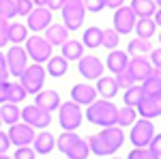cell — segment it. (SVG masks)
<instances>
[{"label":"cell","mask_w":161,"mask_h":159,"mask_svg":"<svg viewBox=\"0 0 161 159\" xmlns=\"http://www.w3.org/2000/svg\"><path fill=\"white\" fill-rule=\"evenodd\" d=\"M84 116L92 125L112 127V125H116V118H118V108L114 103H110V99H101V101H95V103L88 105Z\"/></svg>","instance_id":"6da1fadb"},{"label":"cell","mask_w":161,"mask_h":159,"mask_svg":"<svg viewBox=\"0 0 161 159\" xmlns=\"http://www.w3.org/2000/svg\"><path fill=\"white\" fill-rule=\"evenodd\" d=\"M45 67L43 65H39V62H32V65H28L26 67V71L19 75V82L22 86L26 88V93L28 95H37L43 90V84H45Z\"/></svg>","instance_id":"7a4b0ae2"},{"label":"cell","mask_w":161,"mask_h":159,"mask_svg":"<svg viewBox=\"0 0 161 159\" xmlns=\"http://www.w3.org/2000/svg\"><path fill=\"white\" fill-rule=\"evenodd\" d=\"M82 118H84V112L80 108V103H75V101L60 103V108H58V122H60V127L64 131H75L82 125Z\"/></svg>","instance_id":"3957f363"},{"label":"cell","mask_w":161,"mask_h":159,"mask_svg":"<svg viewBox=\"0 0 161 159\" xmlns=\"http://www.w3.org/2000/svg\"><path fill=\"white\" fill-rule=\"evenodd\" d=\"M155 138V125L148 118H142L136 121L131 125V131H129V140L136 148H148L150 140Z\"/></svg>","instance_id":"277c9868"},{"label":"cell","mask_w":161,"mask_h":159,"mask_svg":"<svg viewBox=\"0 0 161 159\" xmlns=\"http://www.w3.org/2000/svg\"><path fill=\"white\" fill-rule=\"evenodd\" d=\"M26 52H28V56L35 62H39V65H43V62H47L52 58L50 41L45 37H41V35H30V37L26 39Z\"/></svg>","instance_id":"5b68a950"},{"label":"cell","mask_w":161,"mask_h":159,"mask_svg":"<svg viewBox=\"0 0 161 159\" xmlns=\"http://www.w3.org/2000/svg\"><path fill=\"white\" fill-rule=\"evenodd\" d=\"M62 11V24L67 26L69 30H77L84 24V13H86V7H84V0L82 2H64Z\"/></svg>","instance_id":"8992f818"},{"label":"cell","mask_w":161,"mask_h":159,"mask_svg":"<svg viewBox=\"0 0 161 159\" xmlns=\"http://www.w3.org/2000/svg\"><path fill=\"white\" fill-rule=\"evenodd\" d=\"M22 122L35 127V129H45V127H50V122H52V112L39 108L37 103L26 105L22 110Z\"/></svg>","instance_id":"52a82bcc"},{"label":"cell","mask_w":161,"mask_h":159,"mask_svg":"<svg viewBox=\"0 0 161 159\" xmlns=\"http://www.w3.org/2000/svg\"><path fill=\"white\" fill-rule=\"evenodd\" d=\"M28 52L26 48L22 45H13V48L7 49V67H9V73L15 75V77H19V75L26 71V67H28Z\"/></svg>","instance_id":"ba28073f"},{"label":"cell","mask_w":161,"mask_h":159,"mask_svg":"<svg viewBox=\"0 0 161 159\" xmlns=\"http://www.w3.org/2000/svg\"><path fill=\"white\" fill-rule=\"evenodd\" d=\"M9 138H11V144L15 146H30L32 142H35V138H37V131H35V127H30V125H26V122H15L9 127Z\"/></svg>","instance_id":"9c48e42d"},{"label":"cell","mask_w":161,"mask_h":159,"mask_svg":"<svg viewBox=\"0 0 161 159\" xmlns=\"http://www.w3.org/2000/svg\"><path fill=\"white\" fill-rule=\"evenodd\" d=\"M136 22H137V15L133 13L131 7H120V9H116L114 13V30L118 32V35H129L131 30H136Z\"/></svg>","instance_id":"30bf717a"},{"label":"cell","mask_w":161,"mask_h":159,"mask_svg":"<svg viewBox=\"0 0 161 159\" xmlns=\"http://www.w3.org/2000/svg\"><path fill=\"white\" fill-rule=\"evenodd\" d=\"M26 26H28L32 32H37V35L45 32L52 26V11L47 7H35V9L30 11V15H28Z\"/></svg>","instance_id":"8fae6325"},{"label":"cell","mask_w":161,"mask_h":159,"mask_svg":"<svg viewBox=\"0 0 161 159\" xmlns=\"http://www.w3.org/2000/svg\"><path fill=\"white\" fill-rule=\"evenodd\" d=\"M77 69H80V73H82V77H86V80H99L101 75H103V62H101V58H97V56H82L80 60H77Z\"/></svg>","instance_id":"7c38bea8"},{"label":"cell","mask_w":161,"mask_h":159,"mask_svg":"<svg viewBox=\"0 0 161 159\" xmlns=\"http://www.w3.org/2000/svg\"><path fill=\"white\" fill-rule=\"evenodd\" d=\"M127 71L131 73V77H133L136 82H144V80L153 73V62H150L146 56H133V58H129Z\"/></svg>","instance_id":"4fadbf2b"},{"label":"cell","mask_w":161,"mask_h":159,"mask_svg":"<svg viewBox=\"0 0 161 159\" xmlns=\"http://www.w3.org/2000/svg\"><path fill=\"white\" fill-rule=\"evenodd\" d=\"M97 88L90 84H75L71 88V101L80 103V105H90L97 101Z\"/></svg>","instance_id":"5bb4252c"},{"label":"cell","mask_w":161,"mask_h":159,"mask_svg":"<svg viewBox=\"0 0 161 159\" xmlns=\"http://www.w3.org/2000/svg\"><path fill=\"white\" fill-rule=\"evenodd\" d=\"M137 110V116H142V118H157L161 116V95H155V97H144V101L140 103L136 108Z\"/></svg>","instance_id":"9a60e30c"},{"label":"cell","mask_w":161,"mask_h":159,"mask_svg":"<svg viewBox=\"0 0 161 159\" xmlns=\"http://www.w3.org/2000/svg\"><path fill=\"white\" fill-rule=\"evenodd\" d=\"M99 135L103 138V140H105V144L112 148V153H116L118 148L123 146V142H125L123 127H118V125H112V127H103Z\"/></svg>","instance_id":"2e32d148"},{"label":"cell","mask_w":161,"mask_h":159,"mask_svg":"<svg viewBox=\"0 0 161 159\" xmlns=\"http://www.w3.org/2000/svg\"><path fill=\"white\" fill-rule=\"evenodd\" d=\"M69 32H71V30H69L64 24H52L50 28L45 30V35H43V37L50 41L52 48H58V45L62 48V45L69 41Z\"/></svg>","instance_id":"e0dca14e"},{"label":"cell","mask_w":161,"mask_h":159,"mask_svg":"<svg viewBox=\"0 0 161 159\" xmlns=\"http://www.w3.org/2000/svg\"><path fill=\"white\" fill-rule=\"evenodd\" d=\"M35 103H37L39 108H43V110L47 112H54L60 108V95L56 93V90H41V93H37L35 95Z\"/></svg>","instance_id":"ac0fdd59"},{"label":"cell","mask_w":161,"mask_h":159,"mask_svg":"<svg viewBox=\"0 0 161 159\" xmlns=\"http://www.w3.org/2000/svg\"><path fill=\"white\" fill-rule=\"evenodd\" d=\"M127 65H129V54H127V52H120V49H112L110 54H108L105 67L110 69V73L118 75L120 71H125V69H127Z\"/></svg>","instance_id":"d6986e66"},{"label":"cell","mask_w":161,"mask_h":159,"mask_svg":"<svg viewBox=\"0 0 161 159\" xmlns=\"http://www.w3.org/2000/svg\"><path fill=\"white\" fill-rule=\"evenodd\" d=\"M32 148H35L37 155H47V153H52V150L56 148V138H54L50 131H41V133H37V138H35Z\"/></svg>","instance_id":"ffe728a7"},{"label":"cell","mask_w":161,"mask_h":159,"mask_svg":"<svg viewBox=\"0 0 161 159\" xmlns=\"http://www.w3.org/2000/svg\"><path fill=\"white\" fill-rule=\"evenodd\" d=\"M97 93H99L103 99H114L118 95V82H116V77H105V75H101L99 80H97Z\"/></svg>","instance_id":"44dd1931"},{"label":"cell","mask_w":161,"mask_h":159,"mask_svg":"<svg viewBox=\"0 0 161 159\" xmlns=\"http://www.w3.org/2000/svg\"><path fill=\"white\" fill-rule=\"evenodd\" d=\"M0 118H2V122H7L9 127L11 125H15V122L22 121V110H19V105L17 103H2L0 105Z\"/></svg>","instance_id":"7402d4cb"},{"label":"cell","mask_w":161,"mask_h":159,"mask_svg":"<svg viewBox=\"0 0 161 159\" xmlns=\"http://www.w3.org/2000/svg\"><path fill=\"white\" fill-rule=\"evenodd\" d=\"M82 43H84V48H101L103 45V30H101L99 26H90L84 30V35H82Z\"/></svg>","instance_id":"603a6c76"},{"label":"cell","mask_w":161,"mask_h":159,"mask_svg":"<svg viewBox=\"0 0 161 159\" xmlns=\"http://www.w3.org/2000/svg\"><path fill=\"white\" fill-rule=\"evenodd\" d=\"M155 32H157V24H155L153 17H137V22H136V35L137 37L150 41V37H155Z\"/></svg>","instance_id":"cb8c5ba5"},{"label":"cell","mask_w":161,"mask_h":159,"mask_svg":"<svg viewBox=\"0 0 161 159\" xmlns=\"http://www.w3.org/2000/svg\"><path fill=\"white\" fill-rule=\"evenodd\" d=\"M28 32H30V28L26 24H19V22H11V24H9V41H11L13 45L26 43V39L30 37Z\"/></svg>","instance_id":"d4e9b609"},{"label":"cell","mask_w":161,"mask_h":159,"mask_svg":"<svg viewBox=\"0 0 161 159\" xmlns=\"http://www.w3.org/2000/svg\"><path fill=\"white\" fill-rule=\"evenodd\" d=\"M67 69H69V60L62 54L60 56H52L50 60H47V67H45V71L52 77H62V75L67 73Z\"/></svg>","instance_id":"484cf974"},{"label":"cell","mask_w":161,"mask_h":159,"mask_svg":"<svg viewBox=\"0 0 161 159\" xmlns=\"http://www.w3.org/2000/svg\"><path fill=\"white\" fill-rule=\"evenodd\" d=\"M131 9L137 17H153L159 7L155 0H131Z\"/></svg>","instance_id":"4316f807"},{"label":"cell","mask_w":161,"mask_h":159,"mask_svg":"<svg viewBox=\"0 0 161 159\" xmlns=\"http://www.w3.org/2000/svg\"><path fill=\"white\" fill-rule=\"evenodd\" d=\"M62 56L67 60H80L84 56V43L82 41H75V39H69L62 45Z\"/></svg>","instance_id":"83f0119b"},{"label":"cell","mask_w":161,"mask_h":159,"mask_svg":"<svg viewBox=\"0 0 161 159\" xmlns=\"http://www.w3.org/2000/svg\"><path fill=\"white\" fill-rule=\"evenodd\" d=\"M153 52V48H150V41H146V39H131L129 41V45H127V54L133 58V56H146V54H150Z\"/></svg>","instance_id":"f1b7e54d"},{"label":"cell","mask_w":161,"mask_h":159,"mask_svg":"<svg viewBox=\"0 0 161 159\" xmlns=\"http://www.w3.org/2000/svg\"><path fill=\"white\" fill-rule=\"evenodd\" d=\"M137 121V110L136 108H131V105H123V108H118V118H116V125L118 127H131L133 122Z\"/></svg>","instance_id":"f546056e"},{"label":"cell","mask_w":161,"mask_h":159,"mask_svg":"<svg viewBox=\"0 0 161 159\" xmlns=\"http://www.w3.org/2000/svg\"><path fill=\"white\" fill-rule=\"evenodd\" d=\"M144 90H142V86H137V84H133L131 88H127L125 90V97H123V101H125V105H131V108H137L142 101H144Z\"/></svg>","instance_id":"4dcf8cb0"},{"label":"cell","mask_w":161,"mask_h":159,"mask_svg":"<svg viewBox=\"0 0 161 159\" xmlns=\"http://www.w3.org/2000/svg\"><path fill=\"white\" fill-rule=\"evenodd\" d=\"M88 146H90V150H92V155H99V157L114 155V153H112V148L105 144V140H103L99 133H97V135H90V138H88Z\"/></svg>","instance_id":"1f68e13d"},{"label":"cell","mask_w":161,"mask_h":159,"mask_svg":"<svg viewBox=\"0 0 161 159\" xmlns=\"http://www.w3.org/2000/svg\"><path fill=\"white\" fill-rule=\"evenodd\" d=\"M90 155V146H88V140H77L73 146L69 148V153H67V157L69 159H88Z\"/></svg>","instance_id":"d6a6232c"},{"label":"cell","mask_w":161,"mask_h":159,"mask_svg":"<svg viewBox=\"0 0 161 159\" xmlns=\"http://www.w3.org/2000/svg\"><path fill=\"white\" fill-rule=\"evenodd\" d=\"M77 140H80V135L75 133V131H62V133L58 135V140H56V146H58L60 153L67 155V153H69V148L73 146Z\"/></svg>","instance_id":"836d02e7"},{"label":"cell","mask_w":161,"mask_h":159,"mask_svg":"<svg viewBox=\"0 0 161 159\" xmlns=\"http://www.w3.org/2000/svg\"><path fill=\"white\" fill-rule=\"evenodd\" d=\"M142 90L146 97H155V95H161V77H155V75H148L144 82H142Z\"/></svg>","instance_id":"e575fe53"},{"label":"cell","mask_w":161,"mask_h":159,"mask_svg":"<svg viewBox=\"0 0 161 159\" xmlns=\"http://www.w3.org/2000/svg\"><path fill=\"white\" fill-rule=\"evenodd\" d=\"M26 95L28 93H26V88L22 86V82H11L9 84V99L7 101L9 103H22L26 99Z\"/></svg>","instance_id":"d590c367"},{"label":"cell","mask_w":161,"mask_h":159,"mask_svg":"<svg viewBox=\"0 0 161 159\" xmlns=\"http://www.w3.org/2000/svg\"><path fill=\"white\" fill-rule=\"evenodd\" d=\"M118 43H120V35L114 28H105L103 30V48L112 52V49H118Z\"/></svg>","instance_id":"8d00e7d4"},{"label":"cell","mask_w":161,"mask_h":159,"mask_svg":"<svg viewBox=\"0 0 161 159\" xmlns=\"http://www.w3.org/2000/svg\"><path fill=\"white\" fill-rule=\"evenodd\" d=\"M0 17H17V0H0Z\"/></svg>","instance_id":"74e56055"},{"label":"cell","mask_w":161,"mask_h":159,"mask_svg":"<svg viewBox=\"0 0 161 159\" xmlns=\"http://www.w3.org/2000/svg\"><path fill=\"white\" fill-rule=\"evenodd\" d=\"M127 159H161V157H157L155 153H150V148H136L133 146V150H129Z\"/></svg>","instance_id":"f35d334b"},{"label":"cell","mask_w":161,"mask_h":159,"mask_svg":"<svg viewBox=\"0 0 161 159\" xmlns=\"http://www.w3.org/2000/svg\"><path fill=\"white\" fill-rule=\"evenodd\" d=\"M114 77H116V82H118V86H120V88H125V90H127V88H131L133 84H137L136 80L131 77V73H129L127 69H125V71H120L118 75H114Z\"/></svg>","instance_id":"ab89813d"},{"label":"cell","mask_w":161,"mask_h":159,"mask_svg":"<svg viewBox=\"0 0 161 159\" xmlns=\"http://www.w3.org/2000/svg\"><path fill=\"white\" fill-rule=\"evenodd\" d=\"M13 159H37V153L32 146H17Z\"/></svg>","instance_id":"60d3db41"},{"label":"cell","mask_w":161,"mask_h":159,"mask_svg":"<svg viewBox=\"0 0 161 159\" xmlns=\"http://www.w3.org/2000/svg\"><path fill=\"white\" fill-rule=\"evenodd\" d=\"M32 9H35V2L32 0H17V15L19 17H28Z\"/></svg>","instance_id":"b9f144b4"},{"label":"cell","mask_w":161,"mask_h":159,"mask_svg":"<svg viewBox=\"0 0 161 159\" xmlns=\"http://www.w3.org/2000/svg\"><path fill=\"white\" fill-rule=\"evenodd\" d=\"M9 20H4V17H0V49L7 45V41H9Z\"/></svg>","instance_id":"7bdbcfd3"},{"label":"cell","mask_w":161,"mask_h":159,"mask_svg":"<svg viewBox=\"0 0 161 159\" xmlns=\"http://www.w3.org/2000/svg\"><path fill=\"white\" fill-rule=\"evenodd\" d=\"M84 7H86V11L99 13L105 9V0H84Z\"/></svg>","instance_id":"ee69618b"},{"label":"cell","mask_w":161,"mask_h":159,"mask_svg":"<svg viewBox=\"0 0 161 159\" xmlns=\"http://www.w3.org/2000/svg\"><path fill=\"white\" fill-rule=\"evenodd\" d=\"M148 148H150V153H155L157 157H161V133H155V138L150 140Z\"/></svg>","instance_id":"f6af8a7d"},{"label":"cell","mask_w":161,"mask_h":159,"mask_svg":"<svg viewBox=\"0 0 161 159\" xmlns=\"http://www.w3.org/2000/svg\"><path fill=\"white\" fill-rule=\"evenodd\" d=\"M9 146H11V138H9V133H4L0 129V155H4L9 150Z\"/></svg>","instance_id":"bcb514c9"},{"label":"cell","mask_w":161,"mask_h":159,"mask_svg":"<svg viewBox=\"0 0 161 159\" xmlns=\"http://www.w3.org/2000/svg\"><path fill=\"white\" fill-rule=\"evenodd\" d=\"M9 75V67H7V56L0 52V82H4Z\"/></svg>","instance_id":"7dc6e473"},{"label":"cell","mask_w":161,"mask_h":159,"mask_svg":"<svg viewBox=\"0 0 161 159\" xmlns=\"http://www.w3.org/2000/svg\"><path fill=\"white\" fill-rule=\"evenodd\" d=\"M9 80H4V82H0V105L2 103H7V99H9Z\"/></svg>","instance_id":"c3c4849f"},{"label":"cell","mask_w":161,"mask_h":159,"mask_svg":"<svg viewBox=\"0 0 161 159\" xmlns=\"http://www.w3.org/2000/svg\"><path fill=\"white\" fill-rule=\"evenodd\" d=\"M148 56H150V62H153V67H161V45H159L157 49H153Z\"/></svg>","instance_id":"681fc988"},{"label":"cell","mask_w":161,"mask_h":159,"mask_svg":"<svg viewBox=\"0 0 161 159\" xmlns=\"http://www.w3.org/2000/svg\"><path fill=\"white\" fill-rule=\"evenodd\" d=\"M45 7H47L50 11H58V9L64 7V0H47V2H45Z\"/></svg>","instance_id":"f907efd6"},{"label":"cell","mask_w":161,"mask_h":159,"mask_svg":"<svg viewBox=\"0 0 161 159\" xmlns=\"http://www.w3.org/2000/svg\"><path fill=\"white\" fill-rule=\"evenodd\" d=\"M125 4V0H105V7H110V9H120Z\"/></svg>","instance_id":"816d5d0a"},{"label":"cell","mask_w":161,"mask_h":159,"mask_svg":"<svg viewBox=\"0 0 161 159\" xmlns=\"http://www.w3.org/2000/svg\"><path fill=\"white\" fill-rule=\"evenodd\" d=\"M153 20H155V24H157V28H161V7L155 11V15H153Z\"/></svg>","instance_id":"f5cc1de1"},{"label":"cell","mask_w":161,"mask_h":159,"mask_svg":"<svg viewBox=\"0 0 161 159\" xmlns=\"http://www.w3.org/2000/svg\"><path fill=\"white\" fill-rule=\"evenodd\" d=\"M150 75H155V77H161V67H153V73Z\"/></svg>","instance_id":"db71d44e"},{"label":"cell","mask_w":161,"mask_h":159,"mask_svg":"<svg viewBox=\"0 0 161 159\" xmlns=\"http://www.w3.org/2000/svg\"><path fill=\"white\" fill-rule=\"evenodd\" d=\"M32 2H35V7H45L47 0H32Z\"/></svg>","instance_id":"11a10c76"},{"label":"cell","mask_w":161,"mask_h":159,"mask_svg":"<svg viewBox=\"0 0 161 159\" xmlns=\"http://www.w3.org/2000/svg\"><path fill=\"white\" fill-rule=\"evenodd\" d=\"M0 159H13V157H9V155L4 153V155H0Z\"/></svg>","instance_id":"9f6ffc18"},{"label":"cell","mask_w":161,"mask_h":159,"mask_svg":"<svg viewBox=\"0 0 161 159\" xmlns=\"http://www.w3.org/2000/svg\"><path fill=\"white\" fill-rule=\"evenodd\" d=\"M64 2H82V0H64Z\"/></svg>","instance_id":"6f0895ef"},{"label":"cell","mask_w":161,"mask_h":159,"mask_svg":"<svg viewBox=\"0 0 161 159\" xmlns=\"http://www.w3.org/2000/svg\"><path fill=\"white\" fill-rule=\"evenodd\" d=\"M155 2H157V7H161V0H155Z\"/></svg>","instance_id":"680465c9"},{"label":"cell","mask_w":161,"mask_h":159,"mask_svg":"<svg viewBox=\"0 0 161 159\" xmlns=\"http://www.w3.org/2000/svg\"><path fill=\"white\" fill-rule=\"evenodd\" d=\"M0 129H2V118H0Z\"/></svg>","instance_id":"91938a15"},{"label":"cell","mask_w":161,"mask_h":159,"mask_svg":"<svg viewBox=\"0 0 161 159\" xmlns=\"http://www.w3.org/2000/svg\"><path fill=\"white\" fill-rule=\"evenodd\" d=\"M159 45H161V35H159Z\"/></svg>","instance_id":"94428289"},{"label":"cell","mask_w":161,"mask_h":159,"mask_svg":"<svg viewBox=\"0 0 161 159\" xmlns=\"http://www.w3.org/2000/svg\"><path fill=\"white\" fill-rule=\"evenodd\" d=\"M110 159H120V157H110Z\"/></svg>","instance_id":"6125c7cd"},{"label":"cell","mask_w":161,"mask_h":159,"mask_svg":"<svg viewBox=\"0 0 161 159\" xmlns=\"http://www.w3.org/2000/svg\"><path fill=\"white\" fill-rule=\"evenodd\" d=\"M67 159H69V157H67Z\"/></svg>","instance_id":"be15d7a7"}]
</instances>
